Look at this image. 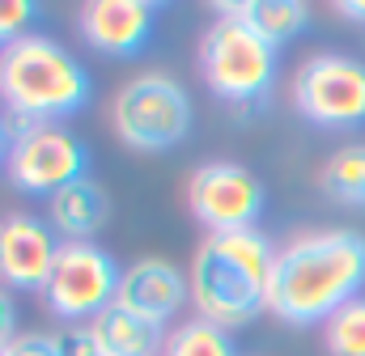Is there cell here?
Wrapping results in <instances>:
<instances>
[{"mask_svg": "<svg viewBox=\"0 0 365 356\" xmlns=\"http://www.w3.org/2000/svg\"><path fill=\"white\" fill-rule=\"evenodd\" d=\"M365 288V238L353 229H310L276 246L268 310L289 327L327 323Z\"/></svg>", "mask_w": 365, "mask_h": 356, "instance_id": "cell-1", "label": "cell"}, {"mask_svg": "<svg viewBox=\"0 0 365 356\" xmlns=\"http://www.w3.org/2000/svg\"><path fill=\"white\" fill-rule=\"evenodd\" d=\"M276 246L264 229H234V234H208L195 246V259L187 267L191 280V305L200 318L234 331L259 318L268 310V280H272Z\"/></svg>", "mask_w": 365, "mask_h": 356, "instance_id": "cell-2", "label": "cell"}, {"mask_svg": "<svg viewBox=\"0 0 365 356\" xmlns=\"http://www.w3.org/2000/svg\"><path fill=\"white\" fill-rule=\"evenodd\" d=\"M90 93V68L60 38L30 30L0 47V102L17 123H64Z\"/></svg>", "mask_w": 365, "mask_h": 356, "instance_id": "cell-3", "label": "cell"}, {"mask_svg": "<svg viewBox=\"0 0 365 356\" xmlns=\"http://www.w3.org/2000/svg\"><path fill=\"white\" fill-rule=\"evenodd\" d=\"M276 51L280 47H272L234 4H221L217 21L200 38L204 85L212 89L221 102H234V106L264 102L276 85V73H280Z\"/></svg>", "mask_w": 365, "mask_h": 356, "instance_id": "cell-4", "label": "cell"}, {"mask_svg": "<svg viewBox=\"0 0 365 356\" xmlns=\"http://www.w3.org/2000/svg\"><path fill=\"white\" fill-rule=\"evenodd\" d=\"M115 136L136 153H166L191 132V98L170 73H136L110 102Z\"/></svg>", "mask_w": 365, "mask_h": 356, "instance_id": "cell-5", "label": "cell"}, {"mask_svg": "<svg viewBox=\"0 0 365 356\" xmlns=\"http://www.w3.org/2000/svg\"><path fill=\"white\" fill-rule=\"evenodd\" d=\"M90 149L68 123H17L4 157V174L26 195H56L68 182L86 178Z\"/></svg>", "mask_w": 365, "mask_h": 356, "instance_id": "cell-6", "label": "cell"}, {"mask_svg": "<svg viewBox=\"0 0 365 356\" xmlns=\"http://www.w3.org/2000/svg\"><path fill=\"white\" fill-rule=\"evenodd\" d=\"M293 106L319 127H361L365 123V60L344 51H314L293 73Z\"/></svg>", "mask_w": 365, "mask_h": 356, "instance_id": "cell-7", "label": "cell"}, {"mask_svg": "<svg viewBox=\"0 0 365 356\" xmlns=\"http://www.w3.org/2000/svg\"><path fill=\"white\" fill-rule=\"evenodd\" d=\"M119 280H123V267L98 242H60V255H56V267L47 276L43 301L68 327L73 323H93L106 305H115Z\"/></svg>", "mask_w": 365, "mask_h": 356, "instance_id": "cell-8", "label": "cell"}, {"mask_svg": "<svg viewBox=\"0 0 365 356\" xmlns=\"http://www.w3.org/2000/svg\"><path fill=\"white\" fill-rule=\"evenodd\" d=\"M264 199V182L238 162H204L187 178V204L208 234L255 229Z\"/></svg>", "mask_w": 365, "mask_h": 356, "instance_id": "cell-9", "label": "cell"}, {"mask_svg": "<svg viewBox=\"0 0 365 356\" xmlns=\"http://www.w3.org/2000/svg\"><path fill=\"white\" fill-rule=\"evenodd\" d=\"M60 255L56 229L34 212H4L0 216V284L21 293H43L47 276Z\"/></svg>", "mask_w": 365, "mask_h": 356, "instance_id": "cell-10", "label": "cell"}, {"mask_svg": "<svg viewBox=\"0 0 365 356\" xmlns=\"http://www.w3.org/2000/svg\"><path fill=\"white\" fill-rule=\"evenodd\" d=\"M115 301L123 310H132V314L166 327L182 310V301H191V280L170 259H136L132 267H123Z\"/></svg>", "mask_w": 365, "mask_h": 356, "instance_id": "cell-11", "label": "cell"}, {"mask_svg": "<svg viewBox=\"0 0 365 356\" xmlns=\"http://www.w3.org/2000/svg\"><path fill=\"white\" fill-rule=\"evenodd\" d=\"M158 9L149 0H90L81 4V38L102 56H136L153 34Z\"/></svg>", "mask_w": 365, "mask_h": 356, "instance_id": "cell-12", "label": "cell"}, {"mask_svg": "<svg viewBox=\"0 0 365 356\" xmlns=\"http://www.w3.org/2000/svg\"><path fill=\"white\" fill-rule=\"evenodd\" d=\"M110 221V195L98 178H77L47 199V225L64 242H93Z\"/></svg>", "mask_w": 365, "mask_h": 356, "instance_id": "cell-13", "label": "cell"}, {"mask_svg": "<svg viewBox=\"0 0 365 356\" xmlns=\"http://www.w3.org/2000/svg\"><path fill=\"white\" fill-rule=\"evenodd\" d=\"M90 327L106 356H162V348H166V327L123 310L119 301L106 305Z\"/></svg>", "mask_w": 365, "mask_h": 356, "instance_id": "cell-14", "label": "cell"}, {"mask_svg": "<svg viewBox=\"0 0 365 356\" xmlns=\"http://www.w3.org/2000/svg\"><path fill=\"white\" fill-rule=\"evenodd\" d=\"M319 187L344 204V208H361L365 212V145H344L336 149L323 170H319Z\"/></svg>", "mask_w": 365, "mask_h": 356, "instance_id": "cell-15", "label": "cell"}, {"mask_svg": "<svg viewBox=\"0 0 365 356\" xmlns=\"http://www.w3.org/2000/svg\"><path fill=\"white\" fill-rule=\"evenodd\" d=\"M272 47L293 43L306 26H310V9L302 0H251V4H234Z\"/></svg>", "mask_w": 365, "mask_h": 356, "instance_id": "cell-16", "label": "cell"}, {"mask_svg": "<svg viewBox=\"0 0 365 356\" xmlns=\"http://www.w3.org/2000/svg\"><path fill=\"white\" fill-rule=\"evenodd\" d=\"M162 356H238L234 335L208 318H187L175 331H166Z\"/></svg>", "mask_w": 365, "mask_h": 356, "instance_id": "cell-17", "label": "cell"}, {"mask_svg": "<svg viewBox=\"0 0 365 356\" xmlns=\"http://www.w3.org/2000/svg\"><path fill=\"white\" fill-rule=\"evenodd\" d=\"M323 344L331 356H365V297L340 305L323 323Z\"/></svg>", "mask_w": 365, "mask_h": 356, "instance_id": "cell-18", "label": "cell"}, {"mask_svg": "<svg viewBox=\"0 0 365 356\" xmlns=\"http://www.w3.org/2000/svg\"><path fill=\"white\" fill-rule=\"evenodd\" d=\"M34 17H38L34 0H0V47H9L13 38L30 34Z\"/></svg>", "mask_w": 365, "mask_h": 356, "instance_id": "cell-19", "label": "cell"}, {"mask_svg": "<svg viewBox=\"0 0 365 356\" xmlns=\"http://www.w3.org/2000/svg\"><path fill=\"white\" fill-rule=\"evenodd\" d=\"M56 348H60V356H106L90 323H73V327L56 331Z\"/></svg>", "mask_w": 365, "mask_h": 356, "instance_id": "cell-20", "label": "cell"}, {"mask_svg": "<svg viewBox=\"0 0 365 356\" xmlns=\"http://www.w3.org/2000/svg\"><path fill=\"white\" fill-rule=\"evenodd\" d=\"M4 356H60V348H56V335L34 331V335H17V340L4 348Z\"/></svg>", "mask_w": 365, "mask_h": 356, "instance_id": "cell-21", "label": "cell"}, {"mask_svg": "<svg viewBox=\"0 0 365 356\" xmlns=\"http://www.w3.org/2000/svg\"><path fill=\"white\" fill-rule=\"evenodd\" d=\"M17 340V305H13V293L0 284V348H9Z\"/></svg>", "mask_w": 365, "mask_h": 356, "instance_id": "cell-22", "label": "cell"}, {"mask_svg": "<svg viewBox=\"0 0 365 356\" xmlns=\"http://www.w3.org/2000/svg\"><path fill=\"white\" fill-rule=\"evenodd\" d=\"M336 13H340V17H349V21H365V0H340V4H336Z\"/></svg>", "mask_w": 365, "mask_h": 356, "instance_id": "cell-23", "label": "cell"}, {"mask_svg": "<svg viewBox=\"0 0 365 356\" xmlns=\"http://www.w3.org/2000/svg\"><path fill=\"white\" fill-rule=\"evenodd\" d=\"M9 145H13V127H9V119L0 115V166H4V157H9Z\"/></svg>", "mask_w": 365, "mask_h": 356, "instance_id": "cell-24", "label": "cell"}, {"mask_svg": "<svg viewBox=\"0 0 365 356\" xmlns=\"http://www.w3.org/2000/svg\"><path fill=\"white\" fill-rule=\"evenodd\" d=\"M0 356H4V348H0Z\"/></svg>", "mask_w": 365, "mask_h": 356, "instance_id": "cell-25", "label": "cell"}]
</instances>
